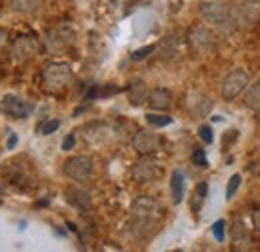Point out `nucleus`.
Wrapping results in <instances>:
<instances>
[{"mask_svg": "<svg viewBox=\"0 0 260 252\" xmlns=\"http://www.w3.org/2000/svg\"><path fill=\"white\" fill-rule=\"evenodd\" d=\"M200 16L218 28H232V6H228L226 2H218V0H210L204 2L200 6Z\"/></svg>", "mask_w": 260, "mask_h": 252, "instance_id": "obj_1", "label": "nucleus"}, {"mask_svg": "<svg viewBox=\"0 0 260 252\" xmlns=\"http://www.w3.org/2000/svg\"><path fill=\"white\" fill-rule=\"evenodd\" d=\"M72 82V68L66 62H52L42 70V84L46 90H62Z\"/></svg>", "mask_w": 260, "mask_h": 252, "instance_id": "obj_2", "label": "nucleus"}, {"mask_svg": "<svg viewBox=\"0 0 260 252\" xmlns=\"http://www.w3.org/2000/svg\"><path fill=\"white\" fill-rule=\"evenodd\" d=\"M130 214H132L134 220L140 222V224H150V222L158 220L162 216V208L154 198L138 196L130 206Z\"/></svg>", "mask_w": 260, "mask_h": 252, "instance_id": "obj_3", "label": "nucleus"}, {"mask_svg": "<svg viewBox=\"0 0 260 252\" xmlns=\"http://www.w3.org/2000/svg\"><path fill=\"white\" fill-rule=\"evenodd\" d=\"M186 40H188V46L192 48V52H196V54H208L214 48L216 36H214V32L210 30L208 26L196 24V26H192L188 30Z\"/></svg>", "mask_w": 260, "mask_h": 252, "instance_id": "obj_4", "label": "nucleus"}, {"mask_svg": "<svg viewBox=\"0 0 260 252\" xmlns=\"http://www.w3.org/2000/svg\"><path fill=\"white\" fill-rule=\"evenodd\" d=\"M248 84H250V78H248L246 70H242V68L230 70L226 74V78H224V82H222V88H220L222 98L234 100L236 96H240L248 88Z\"/></svg>", "mask_w": 260, "mask_h": 252, "instance_id": "obj_5", "label": "nucleus"}, {"mask_svg": "<svg viewBox=\"0 0 260 252\" xmlns=\"http://www.w3.org/2000/svg\"><path fill=\"white\" fill-rule=\"evenodd\" d=\"M32 104L26 102L24 98L16 94H6L2 96L0 100V112L6 114L8 118H14V120H22V118H28L32 114Z\"/></svg>", "mask_w": 260, "mask_h": 252, "instance_id": "obj_6", "label": "nucleus"}, {"mask_svg": "<svg viewBox=\"0 0 260 252\" xmlns=\"http://www.w3.org/2000/svg\"><path fill=\"white\" fill-rule=\"evenodd\" d=\"M64 174L72 180L84 182L94 174V162L88 156H72L64 162Z\"/></svg>", "mask_w": 260, "mask_h": 252, "instance_id": "obj_7", "label": "nucleus"}, {"mask_svg": "<svg viewBox=\"0 0 260 252\" xmlns=\"http://www.w3.org/2000/svg\"><path fill=\"white\" fill-rule=\"evenodd\" d=\"M132 146H134V150H136L140 156H150V154H154V152L158 150L160 138H158V134H154L152 130H140V132L134 134Z\"/></svg>", "mask_w": 260, "mask_h": 252, "instance_id": "obj_8", "label": "nucleus"}, {"mask_svg": "<svg viewBox=\"0 0 260 252\" xmlns=\"http://www.w3.org/2000/svg\"><path fill=\"white\" fill-rule=\"evenodd\" d=\"M156 176H158V164L152 158L142 156L132 166V178L136 182H150Z\"/></svg>", "mask_w": 260, "mask_h": 252, "instance_id": "obj_9", "label": "nucleus"}, {"mask_svg": "<svg viewBox=\"0 0 260 252\" xmlns=\"http://www.w3.org/2000/svg\"><path fill=\"white\" fill-rule=\"evenodd\" d=\"M258 20V8L256 4H240L232 8V24L234 26H250Z\"/></svg>", "mask_w": 260, "mask_h": 252, "instance_id": "obj_10", "label": "nucleus"}, {"mask_svg": "<svg viewBox=\"0 0 260 252\" xmlns=\"http://www.w3.org/2000/svg\"><path fill=\"white\" fill-rule=\"evenodd\" d=\"M48 48L50 50H62L68 44H72L74 40V30L68 26V24H60L56 28H52L50 34H48Z\"/></svg>", "mask_w": 260, "mask_h": 252, "instance_id": "obj_11", "label": "nucleus"}, {"mask_svg": "<svg viewBox=\"0 0 260 252\" xmlns=\"http://www.w3.org/2000/svg\"><path fill=\"white\" fill-rule=\"evenodd\" d=\"M212 100L208 96L200 94V92H190L186 96V110L194 116V118H202L212 110Z\"/></svg>", "mask_w": 260, "mask_h": 252, "instance_id": "obj_12", "label": "nucleus"}, {"mask_svg": "<svg viewBox=\"0 0 260 252\" xmlns=\"http://www.w3.org/2000/svg\"><path fill=\"white\" fill-rule=\"evenodd\" d=\"M12 50H14V54H16L18 60H26V58H30V56L36 54L38 40L34 36H18L14 40V48Z\"/></svg>", "mask_w": 260, "mask_h": 252, "instance_id": "obj_13", "label": "nucleus"}, {"mask_svg": "<svg viewBox=\"0 0 260 252\" xmlns=\"http://www.w3.org/2000/svg\"><path fill=\"white\" fill-rule=\"evenodd\" d=\"M146 102L154 110H168L172 106V92L166 90V88H154V90L148 92V100Z\"/></svg>", "mask_w": 260, "mask_h": 252, "instance_id": "obj_14", "label": "nucleus"}, {"mask_svg": "<svg viewBox=\"0 0 260 252\" xmlns=\"http://www.w3.org/2000/svg\"><path fill=\"white\" fill-rule=\"evenodd\" d=\"M170 194H172V202L180 204L184 198V172L182 170H174L170 176Z\"/></svg>", "mask_w": 260, "mask_h": 252, "instance_id": "obj_15", "label": "nucleus"}, {"mask_svg": "<svg viewBox=\"0 0 260 252\" xmlns=\"http://www.w3.org/2000/svg\"><path fill=\"white\" fill-rule=\"evenodd\" d=\"M66 200H68L72 206H76L78 210H86V208H90V202H92L88 192L78 190V188L66 190Z\"/></svg>", "mask_w": 260, "mask_h": 252, "instance_id": "obj_16", "label": "nucleus"}, {"mask_svg": "<svg viewBox=\"0 0 260 252\" xmlns=\"http://www.w3.org/2000/svg\"><path fill=\"white\" fill-rule=\"evenodd\" d=\"M148 88H146V84L144 82H134V84H130L128 88V100L132 106H142V104H146V100H148Z\"/></svg>", "mask_w": 260, "mask_h": 252, "instance_id": "obj_17", "label": "nucleus"}, {"mask_svg": "<svg viewBox=\"0 0 260 252\" xmlns=\"http://www.w3.org/2000/svg\"><path fill=\"white\" fill-rule=\"evenodd\" d=\"M244 104H246V108L260 112V80L258 82H254L252 86H248V88H246Z\"/></svg>", "mask_w": 260, "mask_h": 252, "instance_id": "obj_18", "label": "nucleus"}, {"mask_svg": "<svg viewBox=\"0 0 260 252\" xmlns=\"http://www.w3.org/2000/svg\"><path fill=\"white\" fill-rule=\"evenodd\" d=\"M12 10L22 12V14H32L40 8V0H10Z\"/></svg>", "mask_w": 260, "mask_h": 252, "instance_id": "obj_19", "label": "nucleus"}, {"mask_svg": "<svg viewBox=\"0 0 260 252\" xmlns=\"http://www.w3.org/2000/svg\"><path fill=\"white\" fill-rule=\"evenodd\" d=\"M206 194H208V184H206V182H198L194 188V194H192V210H194L196 214H198L200 206L204 204Z\"/></svg>", "mask_w": 260, "mask_h": 252, "instance_id": "obj_20", "label": "nucleus"}, {"mask_svg": "<svg viewBox=\"0 0 260 252\" xmlns=\"http://www.w3.org/2000/svg\"><path fill=\"white\" fill-rule=\"evenodd\" d=\"M176 52H178V48H176V38H174V36H168L162 42V58L164 60H170V58L176 56Z\"/></svg>", "mask_w": 260, "mask_h": 252, "instance_id": "obj_21", "label": "nucleus"}, {"mask_svg": "<svg viewBox=\"0 0 260 252\" xmlns=\"http://www.w3.org/2000/svg\"><path fill=\"white\" fill-rule=\"evenodd\" d=\"M172 116H168V114H154V112H148L146 114V122L150 126H168L172 124Z\"/></svg>", "mask_w": 260, "mask_h": 252, "instance_id": "obj_22", "label": "nucleus"}, {"mask_svg": "<svg viewBox=\"0 0 260 252\" xmlns=\"http://www.w3.org/2000/svg\"><path fill=\"white\" fill-rule=\"evenodd\" d=\"M240 182H242V176H240V174H232V176H230L228 186H226V200H230V198L236 194V190L240 188Z\"/></svg>", "mask_w": 260, "mask_h": 252, "instance_id": "obj_23", "label": "nucleus"}, {"mask_svg": "<svg viewBox=\"0 0 260 252\" xmlns=\"http://www.w3.org/2000/svg\"><path fill=\"white\" fill-rule=\"evenodd\" d=\"M198 136H200V140L204 142V144H210L212 140H214V136H212V128L208 124H202L198 128Z\"/></svg>", "mask_w": 260, "mask_h": 252, "instance_id": "obj_24", "label": "nucleus"}, {"mask_svg": "<svg viewBox=\"0 0 260 252\" xmlns=\"http://www.w3.org/2000/svg\"><path fill=\"white\" fill-rule=\"evenodd\" d=\"M152 52H154V46H152V44H150V46H144V48H138V50H134V52H132V56H130V58H132V60H136V62H138V60H144V58H146V56H148V54H152Z\"/></svg>", "mask_w": 260, "mask_h": 252, "instance_id": "obj_25", "label": "nucleus"}, {"mask_svg": "<svg viewBox=\"0 0 260 252\" xmlns=\"http://www.w3.org/2000/svg\"><path fill=\"white\" fill-rule=\"evenodd\" d=\"M192 162H194L196 166H200V168H206L208 166V160H206V154H204L202 148H196L194 152H192Z\"/></svg>", "mask_w": 260, "mask_h": 252, "instance_id": "obj_26", "label": "nucleus"}, {"mask_svg": "<svg viewBox=\"0 0 260 252\" xmlns=\"http://www.w3.org/2000/svg\"><path fill=\"white\" fill-rule=\"evenodd\" d=\"M212 234L218 242H224V220H216L212 224Z\"/></svg>", "mask_w": 260, "mask_h": 252, "instance_id": "obj_27", "label": "nucleus"}, {"mask_svg": "<svg viewBox=\"0 0 260 252\" xmlns=\"http://www.w3.org/2000/svg\"><path fill=\"white\" fill-rule=\"evenodd\" d=\"M60 126V120H48V122H44V124L40 126V134H52L56 128Z\"/></svg>", "mask_w": 260, "mask_h": 252, "instance_id": "obj_28", "label": "nucleus"}, {"mask_svg": "<svg viewBox=\"0 0 260 252\" xmlns=\"http://www.w3.org/2000/svg\"><path fill=\"white\" fill-rule=\"evenodd\" d=\"M74 140H76L74 134H68V136L64 138V142H62V150H70V148L74 146Z\"/></svg>", "mask_w": 260, "mask_h": 252, "instance_id": "obj_29", "label": "nucleus"}, {"mask_svg": "<svg viewBox=\"0 0 260 252\" xmlns=\"http://www.w3.org/2000/svg\"><path fill=\"white\" fill-rule=\"evenodd\" d=\"M252 224L256 226V230H260V206L252 212Z\"/></svg>", "mask_w": 260, "mask_h": 252, "instance_id": "obj_30", "label": "nucleus"}, {"mask_svg": "<svg viewBox=\"0 0 260 252\" xmlns=\"http://www.w3.org/2000/svg\"><path fill=\"white\" fill-rule=\"evenodd\" d=\"M16 142H18V138H16V134H10V140H8V148L12 150V148L16 146Z\"/></svg>", "mask_w": 260, "mask_h": 252, "instance_id": "obj_31", "label": "nucleus"}, {"mask_svg": "<svg viewBox=\"0 0 260 252\" xmlns=\"http://www.w3.org/2000/svg\"><path fill=\"white\" fill-rule=\"evenodd\" d=\"M242 2H248V4H260V0H242Z\"/></svg>", "mask_w": 260, "mask_h": 252, "instance_id": "obj_32", "label": "nucleus"}]
</instances>
